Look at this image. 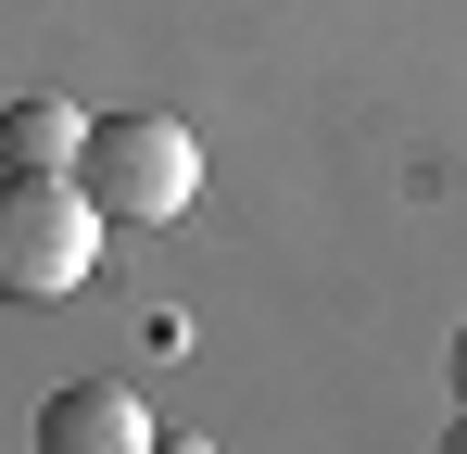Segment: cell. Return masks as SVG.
<instances>
[{
	"label": "cell",
	"mask_w": 467,
	"mask_h": 454,
	"mask_svg": "<svg viewBox=\"0 0 467 454\" xmlns=\"http://www.w3.org/2000/svg\"><path fill=\"white\" fill-rule=\"evenodd\" d=\"M101 202L77 164H0V303H77L101 265Z\"/></svg>",
	"instance_id": "1"
},
{
	"label": "cell",
	"mask_w": 467,
	"mask_h": 454,
	"mask_svg": "<svg viewBox=\"0 0 467 454\" xmlns=\"http://www.w3.org/2000/svg\"><path fill=\"white\" fill-rule=\"evenodd\" d=\"M88 202L114 227H177L202 202V139L177 114H88V151H77Z\"/></svg>",
	"instance_id": "2"
},
{
	"label": "cell",
	"mask_w": 467,
	"mask_h": 454,
	"mask_svg": "<svg viewBox=\"0 0 467 454\" xmlns=\"http://www.w3.org/2000/svg\"><path fill=\"white\" fill-rule=\"evenodd\" d=\"M38 454H152V417H140V391L77 378V391L38 404Z\"/></svg>",
	"instance_id": "3"
},
{
	"label": "cell",
	"mask_w": 467,
	"mask_h": 454,
	"mask_svg": "<svg viewBox=\"0 0 467 454\" xmlns=\"http://www.w3.org/2000/svg\"><path fill=\"white\" fill-rule=\"evenodd\" d=\"M77 151H88V114H77V101H51V88L0 101V164H77Z\"/></svg>",
	"instance_id": "4"
},
{
	"label": "cell",
	"mask_w": 467,
	"mask_h": 454,
	"mask_svg": "<svg viewBox=\"0 0 467 454\" xmlns=\"http://www.w3.org/2000/svg\"><path fill=\"white\" fill-rule=\"evenodd\" d=\"M455 404H467V328H455Z\"/></svg>",
	"instance_id": "5"
}]
</instances>
